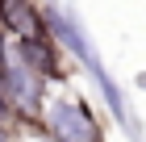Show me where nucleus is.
Instances as JSON below:
<instances>
[{"mask_svg":"<svg viewBox=\"0 0 146 142\" xmlns=\"http://www.w3.org/2000/svg\"><path fill=\"white\" fill-rule=\"evenodd\" d=\"M9 113V84H4V71H0V117Z\"/></svg>","mask_w":146,"mask_h":142,"instance_id":"nucleus-5","label":"nucleus"},{"mask_svg":"<svg viewBox=\"0 0 146 142\" xmlns=\"http://www.w3.org/2000/svg\"><path fill=\"white\" fill-rule=\"evenodd\" d=\"M21 63L34 71V75H54L58 63H54V46L46 42V38H29L21 42Z\"/></svg>","mask_w":146,"mask_h":142,"instance_id":"nucleus-3","label":"nucleus"},{"mask_svg":"<svg viewBox=\"0 0 146 142\" xmlns=\"http://www.w3.org/2000/svg\"><path fill=\"white\" fill-rule=\"evenodd\" d=\"M0 25L4 29H13L21 42H29V38H46V21L42 13L29 4V0H0Z\"/></svg>","mask_w":146,"mask_h":142,"instance_id":"nucleus-2","label":"nucleus"},{"mask_svg":"<svg viewBox=\"0 0 146 142\" xmlns=\"http://www.w3.org/2000/svg\"><path fill=\"white\" fill-rule=\"evenodd\" d=\"M50 130H54L58 142H100L96 121L79 109V105H67V100L50 109Z\"/></svg>","mask_w":146,"mask_h":142,"instance_id":"nucleus-1","label":"nucleus"},{"mask_svg":"<svg viewBox=\"0 0 146 142\" xmlns=\"http://www.w3.org/2000/svg\"><path fill=\"white\" fill-rule=\"evenodd\" d=\"M0 142H9V138H4V130H0Z\"/></svg>","mask_w":146,"mask_h":142,"instance_id":"nucleus-6","label":"nucleus"},{"mask_svg":"<svg viewBox=\"0 0 146 142\" xmlns=\"http://www.w3.org/2000/svg\"><path fill=\"white\" fill-rule=\"evenodd\" d=\"M4 84H9V100L17 96V100H25V105L38 100V75L25 63H9L4 67Z\"/></svg>","mask_w":146,"mask_h":142,"instance_id":"nucleus-4","label":"nucleus"}]
</instances>
